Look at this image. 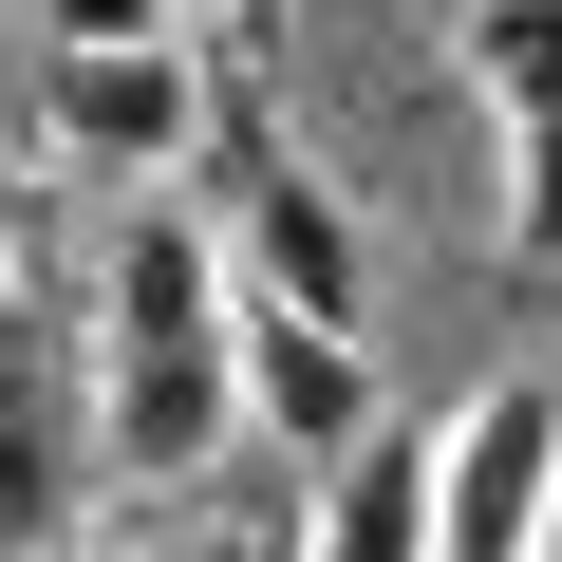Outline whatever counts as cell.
<instances>
[{
    "label": "cell",
    "mask_w": 562,
    "mask_h": 562,
    "mask_svg": "<svg viewBox=\"0 0 562 562\" xmlns=\"http://www.w3.org/2000/svg\"><path fill=\"white\" fill-rule=\"evenodd\" d=\"M76 357H94L113 487H206V469H225V431H244V262H225V225H206L188 188L113 225Z\"/></svg>",
    "instance_id": "6da1fadb"
},
{
    "label": "cell",
    "mask_w": 562,
    "mask_h": 562,
    "mask_svg": "<svg viewBox=\"0 0 562 562\" xmlns=\"http://www.w3.org/2000/svg\"><path fill=\"white\" fill-rule=\"evenodd\" d=\"M188 206L225 225L244 301H301V319H375V225H357V188H338V169H319L301 132H281V94H262V76H225Z\"/></svg>",
    "instance_id": "7a4b0ae2"
},
{
    "label": "cell",
    "mask_w": 562,
    "mask_h": 562,
    "mask_svg": "<svg viewBox=\"0 0 562 562\" xmlns=\"http://www.w3.org/2000/svg\"><path fill=\"white\" fill-rule=\"evenodd\" d=\"M562 543V375H487L431 431V562H543Z\"/></svg>",
    "instance_id": "3957f363"
},
{
    "label": "cell",
    "mask_w": 562,
    "mask_h": 562,
    "mask_svg": "<svg viewBox=\"0 0 562 562\" xmlns=\"http://www.w3.org/2000/svg\"><path fill=\"white\" fill-rule=\"evenodd\" d=\"M206 113H225V76H206L188 38H132V57H38V132H57L76 169H113V188L206 169Z\"/></svg>",
    "instance_id": "277c9868"
},
{
    "label": "cell",
    "mask_w": 562,
    "mask_h": 562,
    "mask_svg": "<svg viewBox=\"0 0 562 562\" xmlns=\"http://www.w3.org/2000/svg\"><path fill=\"white\" fill-rule=\"evenodd\" d=\"M113 469L94 431V357H57L38 319H0V543H57L76 562V487Z\"/></svg>",
    "instance_id": "5b68a950"
},
{
    "label": "cell",
    "mask_w": 562,
    "mask_h": 562,
    "mask_svg": "<svg viewBox=\"0 0 562 562\" xmlns=\"http://www.w3.org/2000/svg\"><path fill=\"white\" fill-rule=\"evenodd\" d=\"M244 431H281L301 469H357L394 413H375V357L357 319H301V301H244Z\"/></svg>",
    "instance_id": "8992f818"
},
{
    "label": "cell",
    "mask_w": 562,
    "mask_h": 562,
    "mask_svg": "<svg viewBox=\"0 0 562 562\" xmlns=\"http://www.w3.org/2000/svg\"><path fill=\"white\" fill-rule=\"evenodd\" d=\"M319 562H431V431H375L319 487Z\"/></svg>",
    "instance_id": "52a82bcc"
},
{
    "label": "cell",
    "mask_w": 562,
    "mask_h": 562,
    "mask_svg": "<svg viewBox=\"0 0 562 562\" xmlns=\"http://www.w3.org/2000/svg\"><path fill=\"white\" fill-rule=\"evenodd\" d=\"M450 57H469V113H487V132L562 113V0H469V20H450Z\"/></svg>",
    "instance_id": "ba28073f"
},
{
    "label": "cell",
    "mask_w": 562,
    "mask_h": 562,
    "mask_svg": "<svg viewBox=\"0 0 562 562\" xmlns=\"http://www.w3.org/2000/svg\"><path fill=\"white\" fill-rule=\"evenodd\" d=\"M506 169H487V206H506V262L525 281H562V113H525V132H487Z\"/></svg>",
    "instance_id": "9c48e42d"
},
{
    "label": "cell",
    "mask_w": 562,
    "mask_h": 562,
    "mask_svg": "<svg viewBox=\"0 0 562 562\" xmlns=\"http://www.w3.org/2000/svg\"><path fill=\"white\" fill-rule=\"evenodd\" d=\"M169 562H319V506H188Z\"/></svg>",
    "instance_id": "30bf717a"
},
{
    "label": "cell",
    "mask_w": 562,
    "mask_h": 562,
    "mask_svg": "<svg viewBox=\"0 0 562 562\" xmlns=\"http://www.w3.org/2000/svg\"><path fill=\"white\" fill-rule=\"evenodd\" d=\"M132 38H188V0H38V57H132Z\"/></svg>",
    "instance_id": "8fae6325"
},
{
    "label": "cell",
    "mask_w": 562,
    "mask_h": 562,
    "mask_svg": "<svg viewBox=\"0 0 562 562\" xmlns=\"http://www.w3.org/2000/svg\"><path fill=\"white\" fill-rule=\"evenodd\" d=\"M262 38H281V0H244V76H262Z\"/></svg>",
    "instance_id": "7c38bea8"
},
{
    "label": "cell",
    "mask_w": 562,
    "mask_h": 562,
    "mask_svg": "<svg viewBox=\"0 0 562 562\" xmlns=\"http://www.w3.org/2000/svg\"><path fill=\"white\" fill-rule=\"evenodd\" d=\"M76 562H169V525H150V543H76Z\"/></svg>",
    "instance_id": "4fadbf2b"
},
{
    "label": "cell",
    "mask_w": 562,
    "mask_h": 562,
    "mask_svg": "<svg viewBox=\"0 0 562 562\" xmlns=\"http://www.w3.org/2000/svg\"><path fill=\"white\" fill-rule=\"evenodd\" d=\"M0 244H20V225H0Z\"/></svg>",
    "instance_id": "5bb4252c"
}]
</instances>
